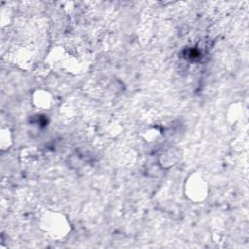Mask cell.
<instances>
[{
	"label": "cell",
	"instance_id": "6da1fadb",
	"mask_svg": "<svg viewBox=\"0 0 249 249\" xmlns=\"http://www.w3.org/2000/svg\"><path fill=\"white\" fill-rule=\"evenodd\" d=\"M184 191L190 200L200 202L206 198L209 188L205 178L200 173L194 172L185 181Z\"/></svg>",
	"mask_w": 249,
	"mask_h": 249
},
{
	"label": "cell",
	"instance_id": "7a4b0ae2",
	"mask_svg": "<svg viewBox=\"0 0 249 249\" xmlns=\"http://www.w3.org/2000/svg\"><path fill=\"white\" fill-rule=\"evenodd\" d=\"M42 228L52 237H63L69 231L67 220L58 213H47L42 218Z\"/></svg>",
	"mask_w": 249,
	"mask_h": 249
},
{
	"label": "cell",
	"instance_id": "3957f363",
	"mask_svg": "<svg viewBox=\"0 0 249 249\" xmlns=\"http://www.w3.org/2000/svg\"><path fill=\"white\" fill-rule=\"evenodd\" d=\"M33 102L38 108L47 109L52 104V96L47 91L37 90L33 95Z\"/></svg>",
	"mask_w": 249,
	"mask_h": 249
},
{
	"label": "cell",
	"instance_id": "277c9868",
	"mask_svg": "<svg viewBox=\"0 0 249 249\" xmlns=\"http://www.w3.org/2000/svg\"><path fill=\"white\" fill-rule=\"evenodd\" d=\"M1 149L6 150L9 149L12 143V134L8 128H2L1 130Z\"/></svg>",
	"mask_w": 249,
	"mask_h": 249
}]
</instances>
